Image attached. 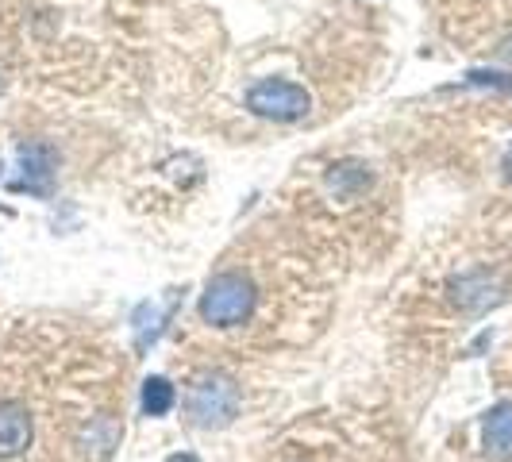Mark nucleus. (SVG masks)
<instances>
[{
    "instance_id": "20e7f679",
    "label": "nucleus",
    "mask_w": 512,
    "mask_h": 462,
    "mask_svg": "<svg viewBox=\"0 0 512 462\" xmlns=\"http://www.w3.org/2000/svg\"><path fill=\"white\" fill-rule=\"evenodd\" d=\"M35 439L31 409L16 397H0V459H20Z\"/></svg>"
},
{
    "instance_id": "423d86ee",
    "label": "nucleus",
    "mask_w": 512,
    "mask_h": 462,
    "mask_svg": "<svg viewBox=\"0 0 512 462\" xmlns=\"http://www.w3.org/2000/svg\"><path fill=\"white\" fill-rule=\"evenodd\" d=\"M505 293H501V285L489 278L486 270H478V274H466L459 282H451V301L462 308V312H470V316H478V312H486L501 301Z\"/></svg>"
},
{
    "instance_id": "0eeeda50",
    "label": "nucleus",
    "mask_w": 512,
    "mask_h": 462,
    "mask_svg": "<svg viewBox=\"0 0 512 462\" xmlns=\"http://www.w3.org/2000/svg\"><path fill=\"white\" fill-rule=\"evenodd\" d=\"M482 447L489 459H512V401H501L482 420Z\"/></svg>"
},
{
    "instance_id": "39448f33",
    "label": "nucleus",
    "mask_w": 512,
    "mask_h": 462,
    "mask_svg": "<svg viewBox=\"0 0 512 462\" xmlns=\"http://www.w3.org/2000/svg\"><path fill=\"white\" fill-rule=\"evenodd\" d=\"M54 181V151L47 143H24L20 147V178L16 189L31 193V197H51Z\"/></svg>"
},
{
    "instance_id": "7ed1b4c3",
    "label": "nucleus",
    "mask_w": 512,
    "mask_h": 462,
    "mask_svg": "<svg viewBox=\"0 0 512 462\" xmlns=\"http://www.w3.org/2000/svg\"><path fill=\"white\" fill-rule=\"evenodd\" d=\"M189 420L197 428H224L239 412V385L224 374H208L189 389Z\"/></svg>"
},
{
    "instance_id": "f03ea898",
    "label": "nucleus",
    "mask_w": 512,
    "mask_h": 462,
    "mask_svg": "<svg viewBox=\"0 0 512 462\" xmlns=\"http://www.w3.org/2000/svg\"><path fill=\"white\" fill-rule=\"evenodd\" d=\"M247 108L262 116V120H274V124H293V120H305L312 97L305 93V85L297 81H285V77H262L247 89Z\"/></svg>"
},
{
    "instance_id": "9b49d317",
    "label": "nucleus",
    "mask_w": 512,
    "mask_h": 462,
    "mask_svg": "<svg viewBox=\"0 0 512 462\" xmlns=\"http://www.w3.org/2000/svg\"><path fill=\"white\" fill-rule=\"evenodd\" d=\"M505 178L512 181V147H509V154H505Z\"/></svg>"
},
{
    "instance_id": "f257e3e1",
    "label": "nucleus",
    "mask_w": 512,
    "mask_h": 462,
    "mask_svg": "<svg viewBox=\"0 0 512 462\" xmlns=\"http://www.w3.org/2000/svg\"><path fill=\"white\" fill-rule=\"evenodd\" d=\"M258 305L255 282L239 270H224L205 285L201 293V320L208 328H239L251 320Z\"/></svg>"
},
{
    "instance_id": "1a4fd4ad",
    "label": "nucleus",
    "mask_w": 512,
    "mask_h": 462,
    "mask_svg": "<svg viewBox=\"0 0 512 462\" xmlns=\"http://www.w3.org/2000/svg\"><path fill=\"white\" fill-rule=\"evenodd\" d=\"M328 185H332L335 193L351 197V193H359V189L370 185V174H366V166H359V162H339V166H332V174H328Z\"/></svg>"
},
{
    "instance_id": "6e6552de",
    "label": "nucleus",
    "mask_w": 512,
    "mask_h": 462,
    "mask_svg": "<svg viewBox=\"0 0 512 462\" xmlns=\"http://www.w3.org/2000/svg\"><path fill=\"white\" fill-rule=\"evenodd\" d=\"M178 401V389L166 382V378H147L143 382V412L147 416H166Z\"/></svg>"
},
{
    "instance_id": "9d476101",
    "label": "nucleus",
    "mask_w": 512,
    "mask_h": 462,
    "mask_svg": "<svg viewBox=\"0 0 512 462\" xmlns=\"http://www.w3.org/2000/svg\"><path fill=\"white\" fill-rule=\"evenodd\" d=\"M166 462H201L197 455H189V451H178V455H170Z\"/></svg>"
}]
</instances>
